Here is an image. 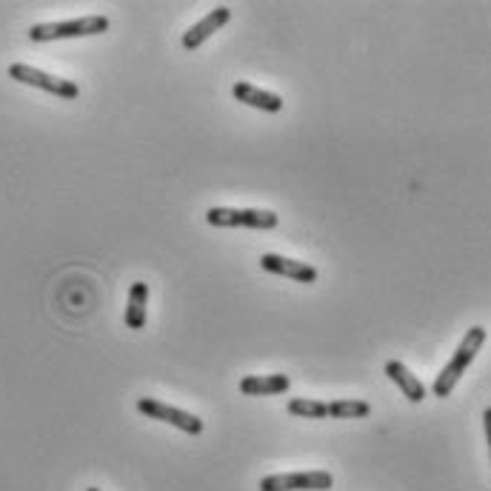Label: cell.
<instances>
[{"label":"cell","instance_id":"8fae6325","mask_svg":"<svg viewBox=\"0 0 491 491\" xmlns=\"http://www.w3.org/2000/svg\"><path fill=\"white\" fill-rule=\"evenodd\" d=\"M386 375L391 383H398V388L403 395L411 400V403H423L426 400V386L420 383L417 375H411V371L400 363V360H388L386 363Z\"/></svg>","mask_w":491,"mask_h":491},{"label":"cell","instance_id":"ba28073f","mask_svg":"<svg viewBox=\"0 0 491 491\" xmlns=\"http://www.w3.org/2000/svg\"><path fill=\"white\" fill-rule=\"evenodd\" d=\"M260 269L271 271V274H280V278H291L298 283H318V269L303 263V260H291L283 258V254H263L260 258Z\"/></svg>","mask_w":491,"mask_h":491},{"label":"cell","instance_id":"277c9868","mask_svg":"<svg viewBox=\"0 0 491 491\" xmlns=\"http://www.w3.org/2000/svg\"><path fill=\"white\" fill-rule=\"evenodd\" d=\"M9 77L17 83H26V86H34V89H44L54 97H64V101H74L81 89L77 83L66 81V77H54L44 69H34V66H26V64H12L9 66Z\"/></svg>","mask_w":491,"mask_h":491},{"label":"cell","instance_id":"4fadbf2b","mask_svg":"<svg viewBox=\"0 0 491 491\" xmlns=\"http://www.w3.org/2000/svg\"><path fill=\"white\" fill-rule=\"evenodd\" d=\"M326 411L335 420H360L371 415V406L366 400H331L326 403Z\"/></svg>","mask_w":491,"mask_h":491},{"label":"cell","instance_id":"8992f818","mask_svg":"<svg viewBox=\"0 0 491 491\" xmlns=\"http://www.w3.org/2000/svg\"><path fill=\"white\" fill-rule=\"evenodd\" d=\"M137 411L146 415L149 420H161V423H169L174 428H181V431H186V435H201V431H203V420L201 417L189 415V411H183V408L166 406V403L154 400V398H141V400H137Z\"/></svg>","mask_w":491,"mask_h":491},{"label":"cell","instance_id":"30bf717a","mask_svg":"<svg viewBox=\"0 0 491 491\" xmlns=\"http://www.w3.org/2000/svg\"><path fill=\"white\" fill-rule=\"evenodd\" d=\"M291 388L289 375H246L241 380V391L246 398H266V395H283Z\"/></svg>","mask_w":491,"mask_h":491},{"label":"cell","instance_id":"5b68a950","mask_svg":"<svg viewBox=\"0 0 491 491\" xmlns=\"http://www.w3.org/2000/svg\"><path fill=\"white\" fill-rule=\"evenodd\" d=\"M335 477L329 471H291V475H269L260 480V491H329Z\"/></svg>","mask_w":491,"mask_h":491},{"label":"cell","instance_id":"7c38bea8","mask_svg":"<svg viewBox=\"0 0 491 491\" xmlns=\"http://www.w3.org/2000/svg\"><path fill=\"white\" fill-rule=\"evenodd\" d=\"M146 303H149V286L132 283L129 289V306H126V326L143 329L146 326Z\"/></svg>","mask_w":491,"mask_h":491},{"label":"cell","instance_id":"3957f363","mask_svg":"<svg viewBox=\"0 0 491 491\" xmlns=\"http://www.w3.org/2000/svg\"><path fill=\"white\" fill-rule=\"evenodd\" d=\"M206 223L209 226H243V229H278L280 218L274 211L266 209H223V206H211L206 211Z\"/></svg>","mask_w":491,"mask_h":491},{"label":"cell","instance_id":"5bb4252c","mask_svg":"<svg viewBox=\"0 0 491 491\" xmlns=\"http://www.w3.org/2000/svg\"><path fill=\"white\" fill-rule=\"evenodd\" d=\"M289 415H298L306 420H326L329 411L323 400H309V398H291L289 400Z\"/></svg>","mask_w":491,"mask_h":491},{"label":"cell","instance_id":"6da1fadb","mask_svg":"<svg viewBox=\"0 0 491 491\" xmlns=\"http://www.w3.org/2000/svg\"><path fill=\"white\" fill-rule=\"evenodd\" d=\"M483 343H486V329H483V326H471V329L466 331V338L460 340L457 351L451 355V360L443 366V371L437 375L435 386H431L435 398L443 400V398L451 395V391H455V386H457L460 378L466 375V368L475 363V358H477V351L483 349Z\"/></svg>","mask_w":491,"mask_h":491},{"label":"cell","instance_id":"52a82bcc","mask_svg":"<svg viewBox=\"0 0 491 491\" xmlns=\"http://www.w3.org/2000/svg\"><path fill=\"white\" fill-rule=\"evenodd\" d=\"M231 21V9L229 6H218V9H211L203 21H198L194 24L186 34H183V49H189V52H194V49H201L209 37L214 34V32H221L226 24Z\"/></svg>","mask_w":491,"mask_h":491},{"label":"cell","instance_id":"2e32d148","mask_svg":"<svg viewBox=\"0 0 491 491\" xmlns=\"http://www.w3.org/2000/svg\"><path fill=\"white\" fill-rule=\"evenodd\" d=\"M86 491H101V488H86Z\"/></svg>","mask_w":491,"mask_h":491},{"label":"cell","instance_id":"7a4b0ae2","mask_svg":"<svg viewBox=\"0 0 491 491\" xmlns=\"http://www.w3.org/2000/svg\"><path fill=\"white\" fill-rule=\"evenodd\" d=\"M109 29V17L103 15H86L77 21H61V24H37L29 29V41L49 44V41H69V37H94Z\"/></svg>","mask_w":491,"mask_h":491},{"label":"cell","instance_id":"9c48e42d","mask_svg":"<svg viewBox=\"0 0 491 491\" xmlns=\"http://www.w3.org/2000/svg\"><path fill=\"white\" fill-rule=\"evenodd\" d=\"M231 94L238 97L241 103L251 106V109H260V112H269V114L283 112V97H280V94L258 89V86H251V83H234V86H231Z\"/></svg>","mask_w":491,"mask_h":491},{"label":"cell","instance_id":"9a60e30c","mask_svg":"<svg viewBox=\"0 0 491 491\" xmlns=\"http://www.w3.org/2000/svg\"><path fill=\"white\" fill-rule=\"evenodd\" d=\"M483 420H486V431H491V411H486Z\"/></svg>","mask_w":491,"mask_h":491}]
</instances>
